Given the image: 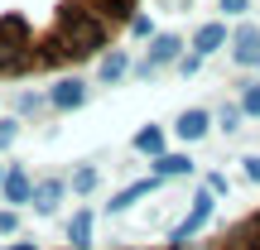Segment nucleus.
<instances>
[{
  "label": "nucleus",
  "mask_w": 260,
  "mask_h": 250,
  "mask_svg": "<svg viewBox=\"0 0 260 250\" xmlns=\"http://www.w3.org/2000/svg\"><path fill=\"white\" fill-rule=\"evenodd\" d=\"M19 231V217L15 212H0V236H15Z\"/></svg>",
  "instance_id": "nucleus-20"
},
{
  "label": "nucleus",
  "mask_w": 260,
  "mask_h": 250,
  "mask_svg": "<svg viewBox=\"0 0 260 250\" xmlns=\"http://www.w3.org/2000/svg\"><path fill=\"white\" fill-rule=\"evenodd\" d=\"M96 188V168H77L73 173V193H92Z\"/></svg>",
  "instance_id": "nucleus-16"
},
{
  "label": "nucleus",
  "mask_w": 260,
  "mask_h": 250,
  "mask_svg": "<svg viewBox=\"0 0 260 250\" xmlns=\"http://www.w3.org/2000/svg\"><path fill=\"white\" fill-rule=\"evenodd\" d=\"M207 125H212V116H207V111H183L174 130H178L183 139H203V135H207Z\"/></svg>",
  "instance_id": "nucleus-13"
},
{
  "label": "nucleus",
  "mask_w": 260,
  "mask_h": 250,
  "mask_svg": "<svg viewBox=\"0 0 260 250\" xmlns=\"http://www.w3.org/2000/svg\"><path fill=\"white\" fill-rule=\"evenodd\" d=\"M236 121H241V106H226L222 111V130H236Z\"/></svg>",
  "instance_id": "nucleus-22"
},
{
  "label": "nucleus",
  "mask_w": 260,
  "mask_h": 250,
  "mask_svg": "<svg viewBox=\"0 0 260 250\" xmlns=\"http://www.w3.org/2000/svg\"><path fill=\"white\" fill-rule=\"evenodd\" d=\"M48 101H53V111H77L87 101V82L82 77H63V82L48 87Z\"/></svg>",
  "instance_id": "nucleus-3"
},
{
  "label": "nucleus",
  "mask_w": 260,
  "mask_h": 250,
  "mask_svg": "<svg viewBox=\"0 0 260 250\" xmlns=\"http://www.w3.org/2000/svg\"><path fill=\"white\" fill-rule=\"evenodd\" d=\"M15 135H19V125H15V121H0V149L15 145Z\"/></svg>",
  "instance_id": "nucleus-19"
},
{
  "label": "nucleus",
  "mask_w": 260,
  "mask_h": 250,
  "mask_svg": "<svg viewBox=\"0 0 260 250\" xmlns=\"http://www.w3.org/2000/svg\"><path fill=\"white\" fill-rule=\"evenodd\" d=\"M246 5H251V0H222V10H226V15H246Z\"/></svg>",
  "instance_id": "nucleus-24"
},
{
  "label": "nucleus",
  "mask_w": 260,
  "mask_h": 250,
  "mask_svg": "<svg viewBox=\"0 0 260 250\" xmlns=\"http://www.w3.org/2000/svg\"><path fill=\"white\" fill-rule=\"evenodd\" d=\"M0 183H5V168H0Z\"/></svg>",
  "instance_id": "nucleus-26"
},
{
  "label": "nucleus",
  "mask_w": 260,
  "mask_h": 250,
  "mask_svg": "<svg viewBox=\"0 0 260 250\" xmlns=\"http://www.w3.org/2000/svg\"><path fill=\"white\" fill-rule=\"evenodd\" d=\"M87 5L96 10V15L106 19V24H130V10H135V0H87Z\"/></svg>",
  "instance_id": "nucleus-8"
},
{
  "label": "nucleus",
  "mask_w": 260,
  "mask_h": 250,
  "mask_svg": "<svg viewBox=\"0 0 260 250\" xmlns=\"http://www.w3.org/2000/svg\"><path fill=\"white\" fill-rule=\"evenodd\" d=\"M232 58H236L241 67H255V63H260V29H255V24H241V29L232 34Z\"/></svg>",
  "instance_id": "nucleus-5"
},
{
  "label": "nucleus",
  "mask_w": 260,
  "mask_h": 250,
  "mask_svg": "<svg viewBox=\"0 0 260 250\" xmlns=\"http://www.w3.org/2000/svg\"><path fill=\"white\" fill-rule=\"evenodd\" d=\"M68 241H73V250H87V245H92V207H82V212L68 222Z\"/></svg>",
  "instance_id": "nucleus-11"
},
{
  "label": "nucleus",
  "mask_w": 260,
  "mask_h": 250,
  "mask_svg": "<svg viewBox=\"0 0 260 250\" xmlns=\"http://www.w3.org/2000/svg\"><path fill=\"white\" fill-rule=\"evenodd\" d=\"M255 67H260V63H255Z\"/></svg>",
  "instance_id": "nucleus-27"
},
{
  "label": "nucleus",
  "mask_w": 260,
  "mask_h": 250,
  "mask_svg": "<svg viewBox=\"0 0 260 250\" xmlns=\"http://www.w3.org/2000/svg\"><path fill=\"white\" fill-rule=\"evenodd\" d=\"M135 149H140V154H149V159H159V154H164V130H159V125H145L135 135Z\"/></svg>",
  "instance_id": "nucleus-14"
},
{
  "label": "nucleus",
  "mask_w": 260,
  "mask_h": 250,
  "mask_svg": "<svg viewBox=\"0 0 260 250\" xmlns=\"http://www.w3.org/2000/svg\"><path fill=\"white\" fill-rule=\"evenodd\" d=\"M212 207H217V197H212V193L203 188V193L193 197V212H188L183 222L174 226V236H169V245H188V241H193V236H198V231L207 226V217H212Z\"/></svg>",
  "instance_id": "nucleus-2"
},
{
  "label": "nucleus",
  "mask_w": 260,
  "mask_h": 250,
  "mask_svg": "<svg viewBox=\"0 0 260 250\" xmlns=\"http://www.w3.org/2000/svg\"><path fill=\"white\" fill-rule=\"evenodd\" d=\"M154 188H159V178H140V183H130V188H121V193L111 197V212H125L130 202H140V197H145V193H154Z\"/></svg>",
  "instance_id": "nucleus-12"
},
{
  "label": "nucleus",
  "mask_w": 260,
  "mask_h": 250,
  "mask_svg": "<svg viewBox=\"0 0 260 250\" xmlns=\"http://www.w3.org/2000/svg\"><path fill=\"white\" fill-rule=\"evenodd\" d=\"M63 193H68V183H58V178H53V183H39V188H34V212H39V217L58 212V202H63Z\"/></svg>",
  "instance_id": "nucleus-9"
},
{
  "label": "nucleus",
  "mask_w": 260,
  "mask_h": 250,
  "mask_svg": "<svg viewBox=\"0 0 260 250\" xmlns=\"http://www.w3.org/2000/svg\"><path fill=\"white\" fill-rule=\"evenodd\" d=\"M241 111H246V116H260V82L241 92Z\"/></svg>",
  "instance_id": "nucleus-17"
},
{
  "label": "nucleus",
  "mask_w": 260,
  "mask_h": 250,
  "mask_svg": "<svg viewBox=\"0 0 260 250\" xmlns=\"http://www.w3.org/2000/svg\"><path fill=\"white\" fill-rule=\"evenodd\" d=\"M130 34H135V39H149V34H154V24H149V15H135V19H130Z\"/></svg>",
  "instance_id": "nucleus-18"
},
{
  "label": "nucleus",
  "mask_w": 260,
  "mask_h": 250,
  "mask_svg": "<svg viewBox=\"0 0 260 250\" xmlns=\"http://www.w3.org/2000/svg\"><path fill=\"white\" fill-rule=\"evenodd\" d=\"M188 173H193L188 154H159L154 159V178H188Z\"/></svg>",
  "instance_id": "nucleus-10"
},
{
  "label": "nucleus",
  "mask_w": 260,
  "mask_h": 250,
  "mask_svg": "<svg viewBox=\"0 0 260 250\" xmlns=\"http://www.w3.org/2000/svg\"><path fill=\"white\" fill-rule=\"evenodd\" d=\"M58 34L68 39V53L77 58H92L106 48V39H111V24H106L96 10H87V0H63V10H58Z\"/></svg>",
  "instance_id": "nucleus-1"
},
{
  "label": "nucleus",
  "mask_w": 260,
  "mask_h": 250,
  "mask_svg": "<svg viewBox=\"0 0 260 250\" xmlns=\"http://www.w3.org/2000/svg\"><path fill=\"white\" fill-rule=\"evenodd\" d=\"M246 178H251V183H260V154L246 159Z\"/></svg>",
  "instance_id": "nucleus-23"
},
{
  "label": "nucleus",
  "mask_w": 260,
  "mask_h": 250,
  "mask_svg": "<svg viewBox=\"0 0 260 250\" xmlns=\"http://www.w3.org/2000/svg\"><path fill=\"white\" fill-rule=\"evenodd\" d=\"M0 193H5V202H34V183H29L24 168H10L5 183H0Z\"/></svg>",
  "instance_id": "nucleus-6"
},
{
  "label": "nucleus",
  "mask_w": 260,
  "mask_h": 250,
  "mask_svg": "<svg viewBox=\"0 0 260 250\" xmlns=\"http://www.w3.org/2000/svg\"><path fill=\"white\" fill-rule=\"evenodd\" d=\"M246 226H251V231H255V236H260V212H255V217H251V222H246Z\"/></svg>",
  "instance_id": "nucleus-25"
},
{
  "label": "nucleus",
  "mask_w": 260,
  "mask_h": 250,
  "mask_svg": "<svg viewBox=\"0 0 260 250\" xmlns=\"http://www.w3.org/2000/svg\"><path fill=\"white\" fill-rule=\"evenodd\" d=\"M226 44V24H203L193 34V58H207V53H217V48Z\"/></svg>",
  "instance_id": "nucleus-7"
},
{
  "label": "nucleus",
  "mask_w": 260,
  "mask_h": 250,
  "mask_svg": "<svg viewBox=\"0 0 260 250\" xmlns=\"http://www.w3.org/2000/svg\"><path fill=\"white\" fill-rule=\"evenodd\" d=\"M125 67H130V58H125V53H106V58H102V82H121Z\"/></svg>",
  "instance_id": "nucleus-15"
},
{
  "label": "nucleus",
  "mask_w": 260,
  "mask_h": 250,
  "mask_svg": "<svg viewBox=\"0 0 260 250\" xmlns=\"http://www.w3.org/2000/svg\"><path fill=\"white\" fill-rule=\"evenodd\" d=\"M207 193H212V197L226 193V173H207Z\"/></svg>",
  "instance_id": "nucleus-21"
},
{
  "label": "nucleus",
  "mask_w": 260,
  "mask_h": 250,
  "mask_svg": "<svg viewBox=\"0 0 260 250\" xmlns=\"http://www.w3.org/2000/svg\"><path fill=\"white\" fill-rule=\"evenodd\" d=\"M178 48H183V39H178V34H154V39H149L145 63H140V73H154V67L174 63V58H178Z\"/></svg>",
  "instance_id": "nucleus-4"
}]
</instances>
